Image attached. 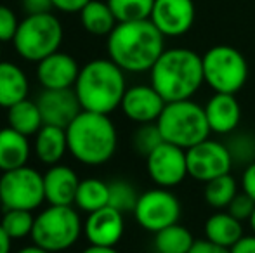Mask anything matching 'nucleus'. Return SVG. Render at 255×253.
Masks as SVG:
<instances>
[{
    "mask_svg": "<svg viewBox=\"0 0 255 253\" xmlns=\"http://www.w3.org/2000/svg\"><path fill=\"white\" fill-rule=\"evenodd\" d=\"M108 56L128 73H142L154 66L165 51V37L151 19L118 23L108 35Z\"/></svg>",
    "mask_w": 255,
    "mask_h": 253,
    "instance_id": "obj_1",
    "label": "nucleus"
},
{
    "mask_svg": "<svg viewBox=\"0 0 255 253\" xmlns=\"http://www.w3.org/2000/svg\"><path fill=\"white\" fill-rule=\"evenodd\" d=\"M151 85L167 102L191 99L205 84L202 56L191 49H167L149 70Z\"/></svg>",
    "mask_w": 255,
    "mask_h": 253,
    "instance_id": "obj_2",
    "label": "nucleus"
},
{
    "mask_svg": "<svg viewBox=\"0 0 255 253\" xmlns=\"http://www.w3.org/2000/svg\"><path fill=\"white\" fill-rule=\"evenodd\" d=\"M66 139L71 156L89 167L110 162L118 144L117 127L110 116L85 109L66 127Z\"/></svg>",
    "mask_w": 255,
    "mask_h": 253,
    "instance_id": "obj_3",
    "label": "nucleus"
},
{
    "mask_svg": "<svg viewBox=\"0 0 255 253\" xmlns=\"http://www.w3.org/2000/svg\"><path fill=\"white\" fill-rule=\"evenodd\" d=\"M73 88L82 109L110 115L120 108L127 90L125 71L111 59H94L80 68Z\"/></svg>",
    "mask_w": 255,
    "mask_h": 253,
    "instance_id": "obj_4",
    "label": "nucleus"
},
{
    "mask_svg": "<svg viewBox=\"0 0 255 253\" xmlns=\"http://www.w3.org/2000/svg\"><path fill=\"white\" fill-rule=\"evenodd\" d=\"M156 125L165 142H170L182 149L200 144L208 139L210 134L205 108L191 99L167 102L160 118L156 120Z\"/></svg>",
    "mask_w": 255,
    "mask_h": 253,
    "instance_id": "obj_5",
    "label": "nucleus"
},
{
    "mask_svg": "<svg viewBox=\"0 0 255 253\" xmlns=\"http://www.w3.org/2000/svg\"><path fill=\"white\" fill-rule=\"evenodd\" d=\"M63 42V24L52 12L31 14L19 21L14 35L16 52L30 63H40L47 56L59 51Z\"/></svg>",
    "mask_w": 255,
    "mask_h": 253,
    "instance_id": "obj_6",
    "label": "nucleus"
},
{
    "mask_svg": "<svg viewBox=\"0 0 255 253\" xmlns=\"http://www.w3.org/2000/svg\"><path fill=\"white\" fill-rule=\"evenodd\" d=\"M84 229L80 215L71 205H51L35 217L31 241L51 253L71 248Z\"/></svg>",
    "mask_w": 255,
    "mask_h": 253,
    "instance_id": "obj_7",
    "label": "nucleus"
},
{
    "mask_svg": "<svg viewBox=\"0 0 255 253\" xmlns=\"http://www.w3.org/2000/svg\"><path fill=\"white\" fill-rule=\"evenodd\" d=\"M203 78L208 87L221 94H238L249 78V63L238 49L215 45L202 56Z\"/></svg>",
    "mask_w": 255,
    "mask_h": 253,
    "instance_id": "obj_8",
    "label": "nucleus"
},
{
    "mask_svg": "<svg viewBox=\"0 0 255 253\" xmlns=\"http://www.w3.org/2000/svg\"><path fill=\"white\" fill-rule=\"evenodd\" d=\"M0 199L5 210H37L45 201L44 175L31 167H21L0 177Z\"/></svg>",
    "mask_w": 255,
    "mask_h": 253,
    "instance_id": "obj_9",
    "label": "nucleus"
},
{
    "mask_svg": "<svg viewBox=\"0 0 255 253\" xmlns=\"http://www.w3.org/2000/svg\"><path fill=\"white\" fill-rule=\"evenodd\" d=\"M134 215L142 229L158 233L172 224H177L181 217V203L170 189L156 187L139 194Z\"/></svg>",
    "mask_w": 255,
    "mask_h": 253,
    "instance_id": "obj_10",
    "label": "nucleus"
},
{
    "mask_svg": "<svg viewBox=\"0 0 255 253\" xmlns=\"http://www.w3.org/2000/svg\"><path fill=\"white\" fill-rule=\"evenodd\" d=\"M186 158L189 177L200 182H208L215 177L226 175L235 165L228 146L212 139H205L200 144L186 149Z\"/></svg>",
    "mask_w": 255,
    "mask_h": 253,
    "instance_id": "obj_11",
    "label": "nucleus"
},
{
    "mask_svg": "<svg viewBox=\"0 0 255 253\" xmlns=\"http://www.w3.org/2000/svg\"><path fill=\"white\" fill-rule=\"evenodd\" d=\"M146 169L151 180L160 187H175L189 175L186 149L170 142H161L146 156Z\"/></svg>",
    "mask_w": 255,
    "mask_h": 253,
    "instance_id": "obj_12",
    "label": "nucleus"
},
{
    "mask_svg": "<svg viewBox=\"0 0 255 253\" xmlns=\"http://www.w3.org/2000/svg\"><path fill=\"white\" fill-rule=\"evenodd\" d=\"M37 104L44 125L66 128L84 109L75 88H44L38 94Z\"/></svg>",
    "mask_w": 255,
    "mask_h": 253,
    "instance_id": "obj_13",
    "label": "nucleus"
},
{
    "mask_svg": "<svg viewBox=\"0 0 255 253\" xmlns=\"http://www.w3.org/2000/svg\"><path fill=\"white\" fill-rule=\"evenodd\" d=\"M195 17L193 0H154L149 19L163 37H181L191 30Z\"/></svg>",
    "mask_w": 255,
    "mask_h": 253,
    "instance_id": "obj_14",
    "label": "nucleus"
},
{
    "mask_svg": "<svg viewBox=\"0 0 255 253\" xmlns=\"http://www.w3.org/2000/svg\"><path fill=\"white\" fill-rule=\"evenodd\" d=\"M165 101L153 85H132L127 87L122 99V111L128 120L139 123H154L163 111Z\"/></svg>",
    "mask_w": 255,
    "mask_h": 253,
    "instance_id": "obj_15",
    "label": "nucleus"
},
{
    "mask_svg": "<svg viewBox=\"0 0 255 253\" xmlns=\"http://www.w3.org/2000/svg\"><path fill=\"white\" fill-rule=\"evenodd\" d=\"M124 213L110 205L89 213L84 224L87 241L91 245H99V247H115L124 236Z\"/></svg>",
    "mask_w": 255,
    "mask_h": 253,
    "instance_id": "obj_16",
    "label": "nucleus"
},
{
    "mask_svg": "<svg viewBox=\"0 0 255 253\" xmlns=\"http://www.w3.org/2000/svg\"><path fill=\"white\" fill-rule=\"evenodd\" d=\"M80 73L78 63L66 52H54L37 63V78L44 88H71Z\"/></svg>",
    "mask_w": 255,
    "mask_h": 253,
    "instance_id": "obj_17",
    "label": "nucleus"
},
{
    "mask_svg": "<svg viewBox=\"0 0 255 253\" xmlns=\"http://www.w3.org/2000/svg\"><path fill=\"white\" fill-rule=\"evenodd\" d=\"M203 108L210 132L214 134L229 135L236 132L240 122H242V106L236 101L235 94L215 92Z\"/></svg>",
    "mask_w": 255,
    "mask_h": 253,
    "instance_id": "obj_18",
    "label": "nucleus"
},
{
    "mask_svg": "<svg viewBox=\"0 0 255 253\" xmlns=\"http://www.w3.org/2000/svg\"><path fill=\"white\" fill-rule=\"evenodd\" d=\"M78 179L77 172L66 165H52L44 173V191L45 201L49 205H75V196H77Z\"/></svg>",
    "mask_w": 255,
    "mask_h": 253,
    "instance_id": "obj_19",
    "label": "nucleus"
},
{
    "mask_svg": "<svg viewBox=\"0 0 255 253\" xmlns=\"http://www.w3.org/2000/svg\"><path fill=\"white\" fill-rule=\"evenodd\" d=\"M30 84L28 77L17 64L0 61V108L10 106L28 99Z\"/></svg>",
    "mask_w": 255,
    "mask_h": 253,
    "instance_id": "obj_20",
    "label": "nucleus"
},
{
    "mask_svg": "<svg viewBox=\"0 0 255 253\" xmlns=\"http://www.w3.org/2000/svg\"><path fill=\"white\" fill-rule=\"evenodd\" d=\"M30 142L28 137L14 128H0V170L9 172L21 169L30 160Z\"/></svg>",
    "mask_w": 255,
    "mask_h": 253,
    "instance_id": "obj_21",
    "label": "nucleus"
},
{
    "mask_svg": "<svg viewBox=\"0 0 255 253\" xmlns=\"http://www.w3.org/2000/svg\"><path fill=\"white\" fill-rule=\"evenodd\" d=\"M68 151L66 128L44 125L35 134V155L45 165H57Z\"/></svg>",
    "mask_w": 255,
    "mask_h": 253,
    "instance_id": "obj_22",
    "label": "nucleus"
},
{
    "mask_svg": "<svg viewBox=\"0 0 255 253\" xmlns=\"http://www.w3.org/2000/svg\"><path fill=\"white\" fill-rule=\"evenodd\" d=\"M205 238L215 245L231 248L243 238L242 220L233 217L229 212L214 213L205 222Z\"/></svg>",
    "mask_w": 255,
    "mask_h": 253,
    "instance_id": "obj_23",
    "label": "nucleus"
},
{
    "mask_svg": "<svg viewBox=\"0 0 255 253\" xmlns=\"http://www.w3.org/2000/svg\"><path fill=\"white\" fill-rule=\"evenodd\" d=\"M80 21L85 31L96 37H108L118 24L108 2H101V0H91L80 10Z\"/></svg>",
    "mask_w": 255,
    "mask_h": 253,
    "instance_id": "obj_24",
    "label": "nucleus"
},
{
    "mask_svg": "<svg viewBox=\"0 0 255 253\" xmlns=\"http://www.w3.org/2000/svg\"><path fill=\"white\" fill-rule=\"evenodd\" d=\"M7 122H9L10 128L26 137L35 135L44 127V120H42L37 101H30V99H24V101L10 106L7 109Z\"/></svg>",
    "mask_w": 255,
    "mask_h": 253,
    "instance_id": "obj_25",
    "label": "nucleus"
},
{
    "mask_svg": "<svg viewBox=\"0 0 255 253\" xmlns=\"http://www.w3.org/2000/svg\"><path fill=\"white\" fill-rule=\"evenodd\" d=\"M110 201V186L101 179H84L80 180L75 196V205L80 208L82 212L92 213L96 210L108 206Z\"/></svg>",
    "mask_w": 255,
    "mask_h": 253,
    "instance_id": "obj_26",
    "label": "nucleus"
},
{
    "mask_svg": "<svg viewBox=\"0 0 255 253\" xmlns=\"http://www.w3.org/2000/svg\"><path fill=\"white\" fill-rule=\"evenodd\" d=\"M195 241L191 231L181 224H172L154 233V248L158 253H188Z\"/></svg>",
    "mask_w": 255,
    "mask_h": 253,
    "instance_id": "obj_27",
    "label": "nucleus"
},
{
    "mask_svg": "<svg viewBox=\"0 0 255 253\" xmlns=\"http://www.w3.org/2000/svg\"><path fill=\"white\" fill-rule=\"evenodd\" d=\"M236 194H238V186H236V180L231 173L215 177V179L205 182L203 198L207 205L215 210L228 208Z\"/></svg>",
    "mask_w": 255,
    "mask_h": 253,
    "instance_id": "obj_28",
    "label": "nucleus"
},
{
    "mask_svg": "<svg viewBox=\"0 0 255 253\" xmlns=\"http://www.w3.org/2000/svg\"><path fill=\"white\" fill-rule=\"evenodd\" d=\"M118 23L149 19L154 0H106Z\"/></svg>",
    "mask_w": 255,
    "mask_h": 253,
    "instance_id": "obj_29",
    "label": "nucleus"
},
{
    "mask_svg": "<svg viewBox=\"0 0 255 253\" xmlns=\"http://www.w3.org/2000/svg\"><path fill=\"white\" fill-rule=\"evenodd\" d=\"M33 224L35 217L31 215L30 210H5L0 226L9 234L10 240H23L26 236H31Z\"/></svg>",
    "mask_w": 255,
    "mask_h": 253,
    "instance_id": "obj_30",
    "label": "nucleus"
},
{
    "mask_svg": "<svg viewBox=\"0 0 255 253\" xmlns=\"http://www.w3.org/2000/svg\"><path fill=\"white\" fill-rule=\"evenodd\" d=\"M108 186H110V201H108V205L117 208L122 213L134 212L139 194L130 182H127V180H113Z\"/></svg>",
    "mask_w": 255,
    "mask_h": 253,
    "instance_id": "obj_31",
    "label": "nucleus"
},
{
    "mask_svg": "<svg viewBox=\"0 0 255 253\" xmlns=\"http://www.w3.org/2000/svg\"><path fill=\"white\" fill-rule=\"evenodd\" d=\"M161 142H165V141H163V135H161L160 128L156 125V122L139 125L137 130L134 132V137H132L134 149L142 156H148L149 153H153Z\"/></svg>",
    "mask_w": 255,
    "mask_h": 253,
    "instance_id": "obj_32",
    "label": "nucleus"
},
{
    "mask_svg": "<svg viewBox=\"0 0 255 253\" xmlns=\"http://www.w3.org/2000/svg\"><path fill=\"white\" fill-rule=\"evenodd\" d=\"M228 149L231 153L233 163H243V165H250L255 162V137L247 132H240V134L231 135L228 144Z\"/></svg>",
    "mask_w": 255,
    "mask_h": 253,
    "instance_id": "obj_33",
    "label": "nucleus"
},
{
    "mask_svg": "<svg viewBox=\"0 0 255 253\" xmlns=\"http://www.w3.org/2000/svg\"><path fill=\"white\" fill-rule=\"evenodd\" d=\"M17 26H19V21H17L14 10L0 3V44L14 40Z\"/></svg>",
    "mask_w": 255,
    "mask_h": 253,
    "instance_id": "obj_34",
    "label": "nucleus"
},
{
    "mask_svg": "<svg viewBox=\"0 0 255 253\" xmlns=\"http://www.w3.org/2000/svg\"><path fill=\"white\" fill-rule=\"evenodd\" d=\"M254 208H255V201L247 194V192L242 191L233 198L231 203H229L228 212L231 213L233 217H236V219L243 222V220L250 219V215L254 213Z\"/></svg>",
    "mask_w": 255,
    "mask_h": 253,
    "instance_id": "obj_35",
    "label": "nucleus"
},
{
    "mask_svg": "<svg viewBox=\"0 0 255 253\" xmlns=\"http://www.w3.org/2000/svg\"><path fill=\"white\" fill-rule=\"evenodd\" d=\"M23 9L26 16L31 14H47L54 9L52 0H23Z\"/></svg>",
    "mask_w": 255,
    "mask_h": 253,
    "instance_id": "obj_36",
    "label": "nucleus"
},
{
    "mask_svg": "<svg viewBox=\"0 0 255 253\" xmlns=\"http://www.w3.org/2000/svg\"><path fill=\"white\" fill-rule=\"evenodd\" d=\"M188 253H229V248H224V247H221V245H215L205 238V240L195 241Z\"/></svg>",
    "mask_w": 255,
    "mask_h": 253,
    "instance_id": "obj_37",
    "label": "nucleus"
},
{
    "mask_svg": "<svg viewBox=\"0 0 255 253\" xmlns=\"http://www.w3.org/2000/svg\"><path fill=\"white\" fill-rule=\"evenodd\" d=\"M91 0H52L54 9L63 10V12H80Z\"/></svg>",
    "mask_w": 255,
    "mask_h": 253,
    "instance_id": "obj_38",
    "label": "nucleus"
},
{
    "mask_svg": "<svg viewBox=\"0 0 255 253\" xmlns=\"http://www.w3.org/2000/svg\"><path fill=\"white\" fill-rule=\"evenodd\" d=\"M242 186H243V192H247L255 201V162L247 165L245 172L242 175Z\"/></svg>",
    "mask_w": 255,
    "mask_h": 253,
    "instance_id": "obj_39",
    "label": "nucleus"
},
{
    "mask_svg": "<svg viewBox=\"0 0 255 253\" xmlns=\"http://www.w3.org/2000/svg\"><path fill=\"white\" fill-rule=\"evenodd\" d=\"M229 253H255V234L243 236L238 243L229 248Z\"/></svg>",
    "mask_w": 255,
    "mask_h": 253,
    "instance_id": "obj_40",
    "label": "nucleus"
},
{
    "mask_svg": "<svg viewBox=\"0 0 255 253\" xmlns=\"http://www.w3.org/2000/svg\"><path fill=\"white\" fill-rule=\"evenodd\" d=\"M0 253H10V236L0 226Z\"/></svg>",
    "mask_w": 255,
    "mask_h": 253,
    "instance_id": "obj_41",
    "label": "nucleus"
},
{
    "mask_svg": "<svg viewBox=\"0 0 255 253\" xmlns=\"http://www.w3.org/2000/svg\"><path fill=\"white\" fill-rule=\"evenodd\" d=\"M82 253H120L115 250V247H99V245H91L89 248H85Z\"/></svg>",
    "mask_w": 255,
    "mask_h": 253,
    "instance_id": "obj_42",
    "label": "nucleus"
},
{
    "mask_svg": "<svg viewBox=\"0 0 255 253\" xmlns=\"http://www.w3.org/2000/svg\"><path fill=\"white\" fill-rule=\"evenodd\" d=\"M17 253H51V252H47L45 248H42V247H38V245H30V247H24V248H21Z\"/></svg>",
    "mask_w": 255,
    "mask_h": 253,
    "instance_id": "obj_43",
    "label": "nucleus"
},
{
    "mask_svg": "<svg viewBox=\"0 0 255 253\" xmlns=\"http://www.w3.org/2000/svg\"><path fill=\"white\" fill-rule=\"evenodd\" d=\"M249 222H250V227H252V231H254V234H255V208H254V213L250 215Z\"/></svg>",
    "mask_w": 255,
    "mask_h": 253,
    "instance_id": "obj_44",
    "label": "nucleus"
},
{
    "mask_svg": "<svg viewBox=\"0 0 255 253\" xmlns=\"http://www.w3.org/2000/svg\"><path fill=\"white\" fill-rule=\"evenodd\" d=\"M0 206H2V199H0Z\"/></svg>",
    "mask_w": 255,
    "mask_h": 253,
    "instance_id": "obj_45",
    "label": "nucleus"
},
{
    "mask_svg": "<svg viewBox=\"0 0 255 253\" xmlns=\"http://www.w3.org/2000/svg\"><path fill=\"white\" fill-rule=\"evenodd\" d=\"M0 56H2V49H0Z\"/></svg>",
    "mask_w": 255,
    "mask_h": 253,
    "instance_id": "obj_46",
    "label": "nucleus"
}]
</instances>
